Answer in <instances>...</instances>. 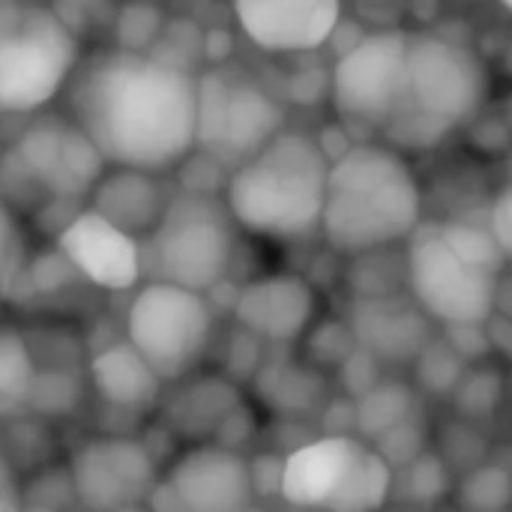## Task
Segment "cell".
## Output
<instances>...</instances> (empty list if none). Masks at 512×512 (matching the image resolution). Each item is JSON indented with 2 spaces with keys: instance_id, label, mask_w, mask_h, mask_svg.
Returning <instances> with one entry per match:
<instances>
[{
  "instance_id": "cell-9",
  "label": "cell",
  "mask_w": 512,
  "mask_h": 512,
  "mask_svg": "<svg viewBox=\"0 0 512 512\" xmlns=\"http://www.w3.org/2000/svg\"><path fill=\"white\" fill-rule=\"evenodd\" d=\"M405 249V291L435 324L486 321L501 273L465 261L438 231L417 225Z\"/></svg>"
},
{
  "instance_id": "cell-21",
  "label": "cell",
  "mask_w": 512,
  "mask_h": 512,
  "mask_svg": "<svg viewBox=\"0 0 512 512\" xmlns=\"http://www.w3.org/2000/svg\"><path fill=\"white\" fill-rule=\"evenodd\" d=\"M90 384L99 399L117 411H147L159 402L165 387V381L129 342H114L93 354Z\"/></svg>"
},
{
  "instance_id": "cell-40",
  "label": "cell",
  "mask_w": 512,
  "mask_h": 512,
  "mask_svg": "<svg viewBox=\"0 0 512 512\" xmlns=\"http://www.w3.org/2000/svg\"><path fill=\"white\" fill-rule=\"evenodd\" d=\"M51 12L81 42V36L96 33L99 27L111 24L117 6H114V0H54Z\"/></svg>"
},
{
  "instance_id": "cell-35",
  "label": "cell",
  "mask_w": 512,
  "mask_h": 512,
  "mask_svg": "<svg viewBox=\"0 0 512 512\" xmlns=\"http://www.w3.org/2000/svg\"><path fill=\"white\" fill-rule=\"evenodd\" d=\"M18 504L21 507H78L75 498V486H72V474L69 465L57 468V465H42L33 471V477L27 480L24 489H18Z\"/></svg>"
},
{
  "instance_id": "cell-6",
  "label": "cell",
  "mask_w": 512,
  "mask_h": 512,
  "mask_svg": "<svg viewBox=\"0 0 512 512\" xmlns=\"http://www.w3.org/2000/svg\"><path fill=\"white\" fill-rule=\"evenodd\" d=\"M81 60V42L45 6L0 0V114L48 105Z\"/></svg>"
},
{
  "instance_id": "cell-34",
  "label": "cell",
  "mask_w": 512,
  "mask_h": 512,
  "mask_svg": "<svg viewBox=\"0 0 512 512\" xmlns=\"http://www.w3.org/2000/svg\"><path fill=\"white\" fill-rule=\"evenodd\" d=\"M438 231L465 261H471L477 267H486V270H495V273L507 270L510 258L498 249L489 228L468 225V222H447V225H438Z\"/></svg>"
},
{
  "instance_id": "cell-18",
  "label": "cell",
  "mask_w": 512,
  "mask_h": 512,
  "mask_svg": "<svg viewBox=\"0 0 512 512\" xmlns=\"http://www.w3.org/2000/svg\"><path fill=\"white\" fill-rule=\"evenodd\" d=\"M354 342L378 363H411L438 333L435 321L411 300L408 291L381 297H354L348 312Z\"/></svg>"
},
{
  "instance_id": "cell-42",
  "label": "cell",
  "mask_w": 512,
  "mask_h": 512,
  "mask_svg": "<svg viewBox=\"0 0 512 512\" xmlns=\"http://www.w3.org/2000/svg\"><path fill=\"white\" fill-rule=\"evenodd\" d=\"M333 372L339 375L342 390H345V396H351V399L363 396L372 384L381 381V363H378L366 348H360V345H357Z\"/></svg>"
},
{
  "instance_id": "cell-25",
  "label": "cell",
  "mask_w": 512,
  "mask_h": 512,
  "mask_svg": "<svg viewBox=\"0 0 512 512\" xmlns=\"http://www.w3.org/2000/svg\"><path fill=\"white\" fill-rule=\"evenodd\" d=\"M81 390H84V384L75 369H66L60 363L36 366V375H33L24 405L36 417H66L78 408Z\"/></svg>"
},
{
  "instance_id": "cell-1",
  "label": "cell",
  "mask_w": 512,
  "mask_h": 512,
  "mask_svg": "<svg viewBox=\"0 0 512 512\" xmlns=\"http://www.w3.org/2000/svg\"><path fill=\"white\" fill-rule=\"evenodd\" d=\"M69 117L108 165L171 171L195 147V72L147 51H102L78 60Z\"/></svg>"
},
{
  "instance_id": "cell-11",
  "label": "cell",
  "mask_w": 512,
  "mask_h": 512,
  "mask_svg": "<svg viewBox=\"0 0 512 512\" xmlns=\"http://www.w3.org/2000/svg\"><path fill=\"white\" fill-rule=\"evenodd\" d=\"M408 99L453 129L471 123L489 99L483 57L447 33H408Z\"/></svg>"
},
{
  "instance_id": "cell-22",
  "label": "cell",
  "mask_w": 512,
  "mask_h": 512,
  "mask_svg": "<svg viewBox=\"0 0 512 512\" xmlns=\"http://www.w3.org/2000/svg\"><path fill=\"white\" fill-rule=\"evenodd\" d=\"M255 396L282 420H309L327 402V381L309 360H261L252 375Z\"/></svg>"
},
{
  "instance_id": "cell-7",
  "label": "cell",
  "mask_w": 512,
  "mask_h": 512,
  "mask_svg": "<svg viewBox=\"0 0 512 512\" xmlns=\"http://www.w3.org/2000/svg\"><path fill=\"white\" fill-rule=\"evenodd\" d=\"M279 129H285V108L249 69L222 60L195 75V147L228 171Z\"/></svg>"
},
{
  "instance_id": "cell-45",
  "label": "cell",
  "mask_w": 512,
  "mask_h": 512,
  "mask_svg": "<svg viewBox=\"0 0 512 512\" xmlns=\"http://www.w3.org/2000/svg\"><path fill=\"white\" fill-rule=\"evenodd\" d=\"M252 432H255V417H252V411L246 408V402H240V405L222 420V426H219V432H216L213 438H216V444H222V447L240 450V444H246V441L252 438Z\"/></svg>"
},
{
  "instance_id": "cell-46",
  "label": "cell",
  "mask_w": 512,
  "mask_h": 512,
  "mask_svg": "<svg viewBox=\"0 0 512 512\" xmlns=\"http://www.w3.org/2000/svg\"><path fill=\"white\" fill-rule=\"evenodd\" d=\"M510 189H501L498 192V198H495V204H492V210H489V234H492V240L498 243V249L510 258L512 252V216H510Z\"/></svg>"
},
{
  "instance_id": "cell-4",
  "label": "cell",
  "mask_w": 512,
  "mask_h": 512,
  "mask_svg": "<svg viewBox=\"0 0 512 512\" xmlns=\"http://www.w3.org/2000/svg\"><path fill=\"white\" fill-rule=\"evenodd\" d=\"M234 258V219L219 195L177 189L156 225L138 237L141 276L192 291H213L228 279Z\"/></svg>"
},
{
  "instance_id": "cell-38",
  "label": "cell",
  "mask_w": 512,
  "mask_h": 512,
  "mask_svg": "<svg viewBox=\"0 0 512 512\" xmlns=\"http://www.w3.org/2000/svg\"><path fill=\"white\" fill-rule=\"evenodd\" d=\"M438 456L447 462V468L453 471H468L480 462L489 459V441L477 432V426L471 420H456L447 423L441 429V441H438Z\"/></svg>"
},
{
  "instance_id": "cell-14",
  "label": "cell",
  "mask_w": 512,
  "mask_h": 512,
  "mask_svg": "<svg viewBox=\"0 0 512 512\" xmlns=\"http://www.w3.org/2000/svg\"><path fill=\"white\" fill-rule=\"evenodd\" d=\"M237 27L267 54H306L327 45L342 0H231Z\"/></svg>"
},
{
  "instance_id": "cell-41",
  "label": "cell",
  "mask_w": 512,
  "mask_h": 512,
  "mask_svg": "<svg viewBox=\"0 0 512 512\" xmlns=\"http://www.w3.org/2000/svg\"><path fill=\"white\" fill-rule=\"evenodd\" d=\"M24 273V237L9 204L0 201V300L12 294Z\"/></svg>"
},
{
  "instance_id": "cell-29",
  "label": "cell",
  "mask_w": 512,
  "mask_h": 512,
  "mask_svg": "<svg viewBox=\"0 0 512 512\" xmlns=\"http://www.w3.org/2000/svg\"><path fill=\"white\" fill-rule=\"evenodd\" d=\"M381 132L390 138V144H393L396 150H402V153H405V150L417 153V150H432V147H438V144L453 132V126L444 123L441 117L423 111V108L414 105L411 99H405V102L396 108V114L381 126Z\"/></svg>"
},
{
  "instance_id": "cell-33",
  "label": "cell",
  "mask_w": 512,
  "mask_h": 512,
  "mask_svg": "<svg viewBox=\"0 0 512 512\" xmlns=\"http://www.w3.org/2000/svg\"><path fill=\"white\" fill-rule=\"evenodd\" d=\"M201 42H204V30L189 21V18H177V21H165L153 48L147 54H153L162 63L180 66L186 72H192V66L198 60H204L201 54Z\"/></svg>"
},
{
  "instance_id": "cell-28",
  "label": "cell",
  "mask_w": 512,
  "mask_h": 512,
  "mask_svg": "<svg viewBox=\"0 0 512 512\" xmlns=\"http://www.w3.org/2000/svg\"><path fill=\"white\" fill-rule=\"evenodd\" d=\"M354 267L348 273V285L354 297H381L405 291V252L393 258V246L369 249L351 255Z\"/></svg>"
},
{
  "instance_id": "cell-36",
  "label": "cell",
  "mask_w": 512,
  "mask_h": 512,
  "mask_svg": "<svg viewBox=\"0 0 512 512\" xmlns=\"http://www.w3.org/2000/svg\"><path fill=\"white\" fill-rule=\"evenodd\" d=\"M303 336H309L306 339V357L318 369H336L357 348L348 321H339V318H324L321 324L312 321Z\"/></svg>"
},
{
  "instance_id": "cell-16",
  "label": "cell",
  "mask_w": 512,
  "mask_h": 512,
  "mask_svg": "<svg viewBox=\"0 0 512 512\" xmlns=\"http://www.w3.org/2000/svg\"><path fill=\"white\" fill-rule=\"evenodd\" d=\"M57 249L81 279L105 291H129L141 279L138 237L117 228L96 210H78L57 234Z\"/></svg>"
},
{
  "instance_id": "cell-3",
  "label": "cell",
  "mask_w": 512,
  "mask_h": 512,
  "mask_svg": "<svg viewBox=\"0 0 512 512\" xmlns=\"http://www.w3.org/2000/svg\"><path fill=\"white\" fill-rule=\"evenodd\" d=\"M327 156L306 132L279 129L246 162L231 168L225 207L243 231L267 240H300L318 231Z\"/></svg>"
},
{
  "instance_id": "cell-8",
  "label": "cell",
  "mask_w": 512,
  "mask_h": 512,
  "mask_svg": "<svg viewBox=\"0 0 512 512\" xmlns=\"http://www.w3.org/2000/svg\"><path fill=\"white\" fill-rule=\"evenodd\" d=\"M213 321V306L201 291L150 279L129 303L126 342L171 384L195 372L210 345Z\"/></svg>"
},
{
  "instance_id": "cell-32",
  "label": "cell",
  "mask_w": 512,
  "mask_h": 512,
  "mask_svg": "<svg viewBox=\"0 0 512 512\" xmlns=\"http://www.w3.org/2000/svg\"><path fill=\"white\" fill-rule=\"evenodd\" d=\"M0 456L6 465L15 462V468H27V471H36L42 465L51 462L54 456V444L45 432L42 423L36 420H21L9 429V435L3 438L0 435Z\"/></svg>"
},
{
  "instance_id": "cell-31",
  "label": "cell",
  "mask_w": 512,
  "mask_h": 512,
  "mask_svg": "<svg viewBox=\"0 0 512 512\" xmlns=\"http://www.w3.org/2000/svg\"><path fill=\"white\" fill-rule=\"evenodd\" d=\"M114 42L123 51H150L165 18L153 0H129L114 12Z\"/></svg>"
},
{
  "instance_id": "cell-12",
  "label": "cell",
  "mask_w": 512,
  "mask_h": 512,
  "mask_svg": "<svg viewBox=\"0 0 512 512\" xmlns=\"http://www.w3.org/2000/svg\"><path fill=\"white\" fill-rule=\"evenodd\" d=\"M78 507L87 510H132L144 507L159 465L138 438L105 435L75 450L69 462Z\"/></svg>"
},
{
  "instance_id": "cell-47",
  "label": "cell",
  "mask_w": 512,
  "mask_h": 512,
  "mask_svg": "<svg viewBox=\"0 0 512 512\" xmlns=\"http://www.w3.org/2000/svg\"><path fill=\"white\" fill-rule=\"evenodd\" d=\"M357 12L369 21H375L378 27H393L396 18L405 12L408 0H354Z\"/></svg>"
},
{
  "instance_id": "cell-23",
  "label": "cell",
  "mask_w": 512,
  "mask_h": 512,
  "mask_svg": "<svg viewBox=\"0 0 512 512\" xmlns=\"http://www.w3.org/2000/svg\"><path fill=\"white\" fill-rule=\"evenodd\" d=\"M417 411V393L402 381H378L354 399V432L363 441L378 438L399 420Z\"/></svg>"
},
{
  "instance_id": "cell-49",
  "label": "cell",
  "mask_w": 512,
  "mask_h": 512,
  "mask_svg": "<svg viewBox=\"0 0 512 512\" xmlns=\"http://www.w3.org/2000/svg\"><path fill=\"white\" fill-rule=\"evenodd\" d=\"M512 0H501V6H510Z\"/></svg>"
},
{
  "instance_id": "cell-17",
  "label": "cell",
  "mask_w": 512,
  "mask_h": 512,
  "mask_svg": "<svg viewBox=\"0 0 512 512\" xmlns=\"http://www.w3.org/2000/svg\"><path fill=\"white\" fill-rule=\"evenodd\" d=\"M315 315L318 294L300 273H270L252 279L234 297L237 327L270 345H291L303 339Z\"/></svg>"
},
{
  "instance_id": "cell-24",
  "label": "cell",
  "mask_w": 512,
  "mask_h": 512,
  "mask_svg": "<svg viewBox=\"0 0 512 512\" xmlns=\"http://www.w3.org/2000/svg\"><path fill=\"white\" fill-rule=\"evenodd\" d=\"M411 366H414V381H417V387L423 390V393H429V396H444V399H450V393L456 390V384H459V378L465 375V369L471 366L441 333H435L423 348H420V354L411 360Z\"/></svg>"
},
{
  "instance_id": "cell-43",
  "label": "cell",
  "mask_w": 512,
  "mask_h": 512,
  "mask_svg": "<svg viewBox=\"0 0 512 512\" xmlns=\"http://www.w3.org/2000/svg\"><path fill=\"white\" fill-rule=\"evenodd\" d=\"M441 336L468 360V363H480L492 354V342L486 333L483 321H462V324H441Z\"/></svg>"
},
{
  "instance_id": "cell-27",
  "label": "cell",
  "mask_w": 512,
  "mask_h": 512,
  "mask_svg": "<svg viewBox=\"0 0 512 512\" xmlns=\"http://www.w3.org/2000/svg\"><path fill=\"white\" fill-rule=\"evenodd\" d=\"M456 504L477 512H501L512 501V477L507 465H498L492 459L462 471V480L456 483Z\"/></svg>"
},
{
  "instance_id": "cell-30",
  "label": "cell",
  "mask_w": 512,
  "mask_h": 512,
  "mask_svg": "<svg viewBox=\"0 0 512 512\" xmlns=\"http://www.w3.org/2000/svg\"><path fill=\"white\" fill-rule=\"evenodd\" d=\"M36 375V354L30 339L12 327L0 330V399L9 405H24L27 390Z\"/></svg>"
},
{
  "instance_id": "cell-19",
  "label": "cell",
  "mask_w": 512,
  "mask_h": 512,
  "mask_svg": "<svg viewBox=\"0 0 512 512\" xmlns=\"http://www.w3.org/2000/svg\"><path fill=\"white\" fill-rule=\"evenodd\" d=\"M243 402L237 381L225 372L183 375L177 387L159 396V423L177 441H207L219 432L222 420Z\"/></svg>"
},
{
  "instance_id": "cell-10",
  "label": "cell",
  "mask_w": 512,
  "mask_h": 512,
  "mask_svg": "<svg viewBox=\"0 0 512 512\" xmlns=\"http://www.w3.org/2000/svg\"><path fill=\"white\" fill-rule=\"evenodd\" d=\"M408 33L378 27L345 48L330 75V96L345 123L381 129L408 99Z\"/></svg>"
},
{
  "instance_id": "cell-37",
  "label": "cell",
  "mask_w": 512,
  "mask_h": 512,
  "mask_svg": "<svg viewBox=\"0 0 512 512\" xmlns=\"http://www.w3.org/2000/svg\"><path fill=\"white\" fill-rule=\"evenodd\" d=\"M372 450L390 465V471H399L402 465L417 459L426 450V426L417 417V411H411L405 420H399L396 426L372 438Z\"/></svg>"
},
{
  "instance_id": "cell-2",
  "label": "cell",
  "mask_w": 512,
  "mask_h": 512,
  "mask_svg": "<svg viewBox=\"0 0 512 512\" xmlns=\"http://www.w3.org/2000/svg\"><path fill=\"white\" fill-rule=\"evenodd\" d=\"M420 213V183L402 150L360 141L327 168L318 231L330 249L351 258L399 246L420 225Z\"/></svg>"
},
{
  "instance_id": "cell-15",
  "label": "cell",
  "mask_w": 512,
  "mask_h": 512,
  "mask_svg": "<svg viewBox=\"0 0 512 512\" xmlns=\"http://www.w3.org/2000/svg\"><path fill=\"white\" fill-rule=\"evenodd\" d=\"M165 483L189 512H237L255 501L246 459L222 444L198 441L183 450L171 462Z\"/></svg>"
},
{
  "instance_id": "cell-5",
  "label": "cell",
  "mask_w": 512,
  "mask_h": 512,
  "mask_svg": "<svg viewBox=\"0 0 512 512\" xmlns=\"http://www.w3.org/2000/svg\"><path fill=\"white\" fill-rule=\"evenodd\" d=\"M279 495L294 507L369 512L393 495L390 465L360 435H318L285 453Z\"/></svg>"
},
{
  "instance_id": "cell-48",
  "label": "cell",
  "mask_w": 512,
  "mask_h": 512,
  "mask_svg": "<svg viewBox=\"0 0 512 512\" xmlns=\"http://www.w3.org/2000/svg\"><path fill=\"white\" fill-rule=\"evenodd\" d=\"M18 489L12 486V471H9V465L3 462V456H0V510H18L21 504H18V495H15Z\"/></svg>"
},
{
  "instance_id": "cell-26",
  "label": "cell",
  "mask_w": 512,
  "mask_h": 512,
  "mask_svg": "<svg viewBox=\"0 0 512 512\" xmlns=\"http://www.w3.org/2000/svg\"><path fill=\"white\" fill-rule=\"evenodd\" d=\"M450 399L462 420H471V423L492 420L504 399V372L498 366H486L480 360V366L465 369V375L459 378Z\"/></svg>"
},
{
  "instance_id": "cell-44",
  "label": "cell",
  "mask_w": 512,
  "mask_h": 512,
  "mask_svg": "<svg viewBox=\"0 0 512 512\" xmlns=\"http://www.w3.org/2000/svg\"><path fill=\"white\" fill-rule=\"evenodd\" d=\"M282 462H285V456H279V453H258L252 462L246 459L252 495H258V498L279 495V486H282Z\"/></svg>"
},
{
  "instance_id": "cell-13",
  "label": "cell",
  "mask_w": 512,
  "mask_h": 512,
  "mask_svg": "<svg viewBox=\"0 0 512 512\" xmlns=\"http://www.w3.org/2000/svg\"><path fill=\"white\" fill-rule=\"evenodd\" d=\"M12 156L45 195L81 198L105 171V159L72 117H39L30 123Z\"/></svg>"
},
{
  "instance_id": "cell-20",
  "label": "cell",
  "mask_w": 512,
  "mask_h": 512,
  "mask_svg": "<svg viewBox=\"0 0 512 512\" xmlns=\"http://www.w3.org/2000/svg\"><path fill=\"white\" fill-rule=\"evenodd\" d=\"M87 195L90 210L129 231L132 237H144L156 225L168 201V192L159 183L156 171L132 165H111V171H102Z\"/></svg>"
},
{
  "instance_id": "cell-39",
  "label": "cell",
  "mask_w": 512,
  "mask_h": 512,
  "mask_svg": "<svg viewBox=\"0 0 512 512\" xmlns=\"http://www.w3.org/2000/svg\"><path fill=\"white\" fill-rule=\"evenodd\" d=\"M399 471H402V483H405L408 495L414 501H420V504H432V501L444 498L453 489L450 468H447V462L438 453L423 450L417 459H411Z\"/></svg>"
}]
</instances>
